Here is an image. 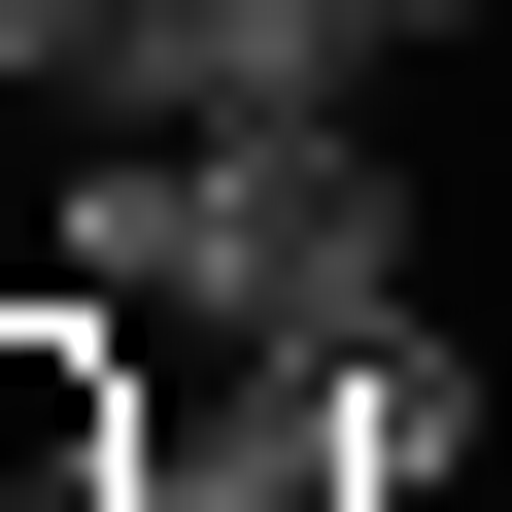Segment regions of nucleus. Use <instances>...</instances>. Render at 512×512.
I'll return each mask as SVG.
<instances>
[{"label": "nucleus", "instance_id": "3", "mask_svg": "<svg viewBox=\"0 0 512 512\" xmlns=\"http://www.w3.org/2000/svg\"><path fill=\"white\" fill-rule=\"evenodd\" d=\"M342 512H512V342H342Z\"/></svg>", "mask_w": 512, "mask_h": 512}, {"label": "nucleus", "instance_id": "4", "mask_svg": "<svg viewBox=\"0 0 512 512\" xmlns=\"http://www.w3.org/2000/svg\"><path fill=\"white\" fill-rule=\"evenodd\" d=\"M0 103H137V0H0Z\"/></svg>", "mask_w": 512, "mask_h": 512}, {"label": "nucleus", "instance_id": "2", "mask_svg": "<svg viewBox=\"0 0 512 512\" xmlns=\"http://www.w3.org/2000/svg\"><path fill=\"white\" fill-rule=\"evenodd\" d=\"M0 512H171V308L0 274Z\"/></svg>", "mask_w": 512, "mask_h": 512}, {"label": "nucleus", "instance_id": "1", "mask_svg": "<svg viewBox=\"0 0 512 512\" xmlns=\"http://www.w3.org/2000/svg\"><path fill=\"white\" fill-rule=\"evenodd\" d=\"M35 274H103V308H171V342H410V274H444V171L376 137V69L342 103H69V205H35Z\"/></svg>", "mask_w": 512, "mask_h": 512}]
</instances>
